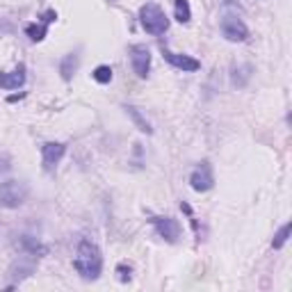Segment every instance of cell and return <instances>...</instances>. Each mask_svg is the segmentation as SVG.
<instances>
[{"label": "cell", "mask_w": 292, "mask_h": 292, "mask_svg": "<svg viewBox=\"0 0 292 292\" xmlns=\"http://www.w3.org/2000/svg\"><path fill=\"white\" fill-rule=\"evenodd\" d=\"M73 265H76L78 274L85 279V281H96L103 270V256L98 244L92 240H80L76 251V258H73Z\"/></svg>", "instance_id": "1"}, {"label": "cell", "mask_w": 292, "mask_h": 292, "mask_svg": "<svg viewBox=\"0 0 292 292\" xmlns=\"http://www.w3.org/2000/svg\"><path fill=\"white\" fill-rule=\"evenodd\" d=\"M140 23L148 34H164L169 27V18L164 16V11L153 2H146L140 9Z\"/></svg>", "instance_id": "2"}, {"label": "cell", "mask_w": 292, "mask_h": 292, "mask_svg": "<svg viewBox=\"0 0 292 292\" xmlns=\"http://www.w3.org/2000/svg\"><path fill=\"white\" fill-rule=\"evenodd\" d=\"M27 199V185L21 180H5L0 185V206L16 208Z\"/></svg>", "instance_id": "3"}, {"label": "cell", "mask_w": 292, "mask_h": 292, "mask_svg": "<svg viewBox=\"0 0 292 292\" xmlns=\"http://www.w3.org/2000/svg\"><path fill=\"white\" fill-rule=\"evenodd\" d=\"M222 34L233 43L247 41V39H249V27L244 25L242 18L233 16V14H226V16L222 18Z\"/></svg>", "instance_id": "4"}, {"label": "cell", "mask_w": 292, "mask_h": 292, "mask_svg": "<svg viewBox=\"0 0 292 292\" xmlns=\"http://www.w3.org/2000/svg\"><path fill=\"white\" fill-rule=\"evenodd\" d=\"M130 64H133V71H135L140 78L148 76V69H151V50L137 43L130 48Z\"/></svg>", "instance_id": "5"}, {"label": "cell", "mask_w": 292, "mask_h": 292, "mask_svg": "<svg viewBox=\"0 0 292 292\" xmlns=\"http://www.w3.org/2000/svg\"><path fill=\"white\" fill-rule=\"evenodd\" d=\"M189 183H192V189H196V192H208V189L215 185L212 167L208 162H201L199 167L192 171V176H189Z\"/></svg>", "instance_id": "6"}, {"label": "cell", "mask_w": 292, "mask_h": 292, "mask_svg": "<svg viewBox=\"0 0 292 292\" xmlns=\"http://www.w3.org/2000/svg\"><path fill=\"white\" fill-rule=\"evenodd\" d=\"M151 224L155 226L157 235H160V238H164L167 242H176V240H178L180 226H178V222H176V219H171V217H153Z\"/></svg>", "instance_id": "7"}, {"label": "cell", "mask_w": 292, "mask_h": 292, "mask_svg": "<svg viewBox=\"0 0 292 292\" xmlns=\"http://www.w3.org/2000/svg\"><path fill=\"white\" fill-rule=\"evenodd\" d=\"M64 151H66V146H64V144H60V142H46V144L41 146L43 169H46V171H53V169L57 167V162L62 160Z\"/></svg>", "instance_id": "8"}, {"label": "cell", "mask_w": 292, "mask_h": 292, "mask_svg": "<svg viewBox=\"0 0 292 292\" xmlns=\"http://www.w3.org/2000/svg\"><path fill=\"white\" fill-rule=\"evenodd\" d=\"M164 60L169 62L171 66H176V69L180 71H199L201 69V62L194 60V57H189V55H180V53H171V50L164 48L162 50Z\"/></svg>", "instance_id": "9"}, {"label": "cell", "mask_w": 292, "mask_h": 292, "mask_svg": "<svg viewBox=\"0 0 292 292\" xmlns=\"http://www.w3.org/2000/svg\"><path fill=\"white\" fill-rule=\"evenodd\" d=\"M23 82H25V66L23 64L11 73H0V87L2 89H18Z\"/></svg>", "instance_id": "10"}, {"label": "cell", "mask_w": 292, "mask_h": 292, "mask_svg": "<svg viewBox=\"0 0 292 292\" xmlns=\"http://www.w3.org/2000/svg\"><path fill=\"white\" fill-rule=\"evenodd\" d=\"M76 66H78V55H66L64 57V62H62V66H60V71H62V78L64 80H71V73L76 71Z\"/></svg>", "instance_id": "11"}, {"label": "cell", "mask_w": 292, "mask_h": 292, "mask_svg": "<svg viewBox=\"0 0 292 292\" xmlns=\"http://www.w3.org/2000/svg\"><path fill=\"white\" fill-rule=\"evenodd\" d=\"M176 2V18L180 23H187L192 18V9H189V2L187 0H173Z\"/></svg>", "instance_id": "12"}, {"label": "cell", "mask_w": 292, "mask_h": 292, "mask_svg": "<svg viewBox=\"0 0 292 292\" xmlns=\"http://www.w3.org/2000/svg\"><path fill=\"white\" fill-rule=\"evenodd\" d=\"M94 80L101 82V85H108V82L112 80V69H110V66H105V64L96 66V71H94Z\"/></svg>", "instance_id": "13"}, {"label": "cell", "mask_w": 292, "mask_h": 292, "mask_svg": "<svg viewBox=\"0 0 292 292\" xmlns=\"http://www.w3.org/2000/svg\"><path fill=\"white\" fill-rule=\"evenodd\" d=\"M25 32H27V37L32 39V41H41V39L46 37V32H48V30H46V23H43V25H27Z\"/></svg>", "instance_id": "14"}, {"label": "cell", "mask_w": 292, "mask_h": 292, "mask_svg": "<svg viewBox=\"0 0 292 292\" xmlns=\"http://www.w3.org/2000/svg\"><path fill=\"white\" fill-rule=\"evenodd\" d=\"M126 110H128V114L133 117V121H135V124L140 126V130H142V133H151V126H148L144 119H142V114L137 112L135 108H126Z\"/></svg>", "instance_id": "15"}, {"label": "cell", "mask_w": 292, "mask_h": 292, "mask_svg": "<svg viewBox=\"0 0 292 292\" xmlns=\"http://www.w3.org/2000/svg\"><path fill=\"white\" fill-rule=\"evenodd\" d=\"M290 224H286V226H281V231L276 233V238H274V249H281L283 244H286V240H288V235H290Z\"/></svg>", "instance_id": "16"}, {"label": "cell", "mask_w": 292, "mask_h": 292, "mask_svg": "<svg viewBox=\"0 0 292 292\" xmlns=\"http://www.w3.org/2000/svg\"><path fill=\"white\" fill-rule=\"evenodd\" d=\"M119 281H130V270H128V274H126V265H119Z\"/></svg>", "instance_id": "17"}, {"label": "cell", "mask_w": 292, "mask_h": 292, "mask_svg": "<svg viewBox=\"0 0 292 292\" xmlns=\"http://www.w3.org/2000/svg\"><path fill=\"white\" fill-rule=\"evenodd\" d=\"M0 169H5V164H2V162H0Z\"/></svg>", "instance_id": "18"}]
</instances>
